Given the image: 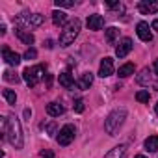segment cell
Segmentation results:
<instances>
[{
    "label": "cell",
    "instance_id": "8",
    "mask_svg": "<svg viewBox=\"0 0 158 158\" xmlns=\"http://www.w3.org/2000/svg\"><path fill=\"white\" fill-rule=\"evenodd\" d=\"M136 32H138V37H139L141 41H145V43L152 41V34H151V28H149V24H147L145 21L138 23V26H136Z\"/></svg>",
    "mask_w": 158,
    "mask_h": 158
},
{
    "label": "cell",
    "instance_id": "22",
    "mask_svg": "<svg viewBox=\"0 0 158 158\" xmlns=\"http://www.w3.org/2000/svg\"><path fill=\"white\" fill-rule=\"evenodd\" d=\"M117 35H119V30H117L115 26H112V28H108V30H106V41H108L110 45H114V43H115Z\"/></svg>",
    "mask_w": 158,
    "mask_h": 158
},
{
    "label": "cell",
    "instance_id": "4",
    "mask_svg": "<svg viewBox=\"0 0 158 158\" xmlns=\"http://www.w3.org/2000/svg\"><path fill=\"white\" fill-rule=\"evenodd\" d=\"M43 73H45V67H43V65L28 67V69L23 71V78H24V82H26L30 88H34V86H37V84L43 80Z\"/></svg>",
    "mask_w": 158,
    "mask_h": 158
},
{
    "label": "cell",
    "instance_id": "18",
    "mask_svg": "<svg viewBox=\"0 0 158 158\" xmlns=\"http://www.w3.org/2000/svg\"><path fill=\"white\" fill-rule=\"evenodd\" d=\"M17 37L23 41V43H26V45H34V41H35V37H34V34H30V32H24V30H21V28H17Z\"/></svg>",
    "mask_w": 158,
    "mask_h": 158
},
{
    "label": "cell",
    "instance_id": "20",
    "mask_svg": "<svg viewBox=\"0 0 158 158\" xmlns=\"http://www.w3.org/2000/svg\"><path fill=\"white\" fill-rule=\"evenodd\" d=\"M138 84H141V86H149L151 84V73H149V69H143L139 74H138Z\"/></svg>",
    "mask_w": 158,
    "mask_h": 158
},
{
    "label": "cell",
    "instance_id": "29",
    "mask_svg": "<svg viewBox=\"0 0 158 158\" xmlns=\"http://www.w3.org/2000/svg\"><path fill=\"white\" fill-rule=\"evenodd\" d=\"M39 154H41L43 158H54V152H52V151H48V149H43Z\"/></svg>",
    "mask_w": 158,
    "mask_h": 158
},
{
    "label": "cell",
    "instance_id": "3",
    "mask_svg": "<svg viewBox=\"0 0 158 158\" xmlns=\"http://www.w3.org/2000/svg\"><path fill=\"white\" fill-rule=\"evenodd\" d=\"M80 26H82L80 19H73V21H69V23L63 26V30H61V35H60V47H69L71 43H74L78 32H80Z\"/></svg>",
    "mask_w": 158,
    "mask_h": 158
},
{
    "label": "cell",
    "instance_id": "34",
    "mask_svg": "<svg viewBox=\"0 0 158 158\" xmlns=\"http://www.w3.org/2000/svg\"><path fill=\"white\" fill-rule=\"evenodd\" d=\"M152 69H154V74H156V76H158V60H156V61H154V67H152Z\"/></svg>",
    "mask_w": 158,
    "mask_h": 158
},
{
    "label": "cell",
    "instance_id": "5",
    "mask_svg": "<svg viewBox=\"0 0 158 158\" xmlns=\"http://www.w3.org/2000/svg\"><path fill=\"white\" fill-rule=\"evenodd\" d=\"M74 136H76V128H74L73 125H65V127L60 128V134H58L56 139H58V143H60L61 147H67V145L73 143Z\"/></svg>",
    "mask_w": 158,
    "mask_h": 158
},
{
    "label": "cell",
    "instance_id": "7",
    "mask_svg": "<svg viewBox=\"0 0 158 158\" xmlns=\"http://www.w3.org/2000/svg\"><path fill=\"white\" fill-rule=\"evenodd\" d=\"M132 39L130 37H125V39H121L119 41V45L115 47V56L117 58H125V56H128V52L132 50Z\"/></svg>",
    "mask_w": 158,
    "mask_h": 158
},
{
    "label": "cell",
    "instance_id": "32",
    "mask_svg": "<svg viewBox=\"0 0 158 158\" xmlns=\"http://www.w3.org/2000/svg\"><path fill=\"white\" fill-rule=\"evenodd\" d=\"M151 28H152L154 32H158V19H156V21H152V24H151Z\"/></svg>",
    "mask_w": 158,
    "mask_h": 158
},
{
    "label": "cell",
    "instance_id": "13",
    "mask_svg": "<svg viewBox=\"0 0 158 158\" xmlns=\"http://www.w3.org/2000/svg\"><path fill=\"white\" fill-rule=\"evenodd\" d=\"M104 26V19L101 15H89L88 17V28L89 30H101Z\"/></svg>",
    "mask_w": 158,
    "mask_h": 158
},
{
    "label": "cell",
    "instance_id": "35",
    "mask_svg": "<svg viewBox=\"0 0 158 158\" xmlns=\"http://www.w3.org/2000/svg\"><path fill=\"white\" fill-rule=\"evenodd\" d=\"M0 34H6V24H0Z\"/></svg>",
    "mask_w": 158,
    "mask_h": 158
},
{
    "label": "cell",
    "instance_id": "24",
    "mask_svg": "<svg viewBox=\"0 0 158 158\" xmlns=\"http://www.w3.org/2000/svg\"><path fill=\"white\" fill-rule=\"evenodd\" d=\"M149 99H151V93L147 89H141V91L136 93V101L138 102H149Z\"/></svg>",
    "mask_w": 158,
    "mask_h": 158
},
{
    "label": "cell",
    "instance_id": "30",
    "mask_svg": "<svg viewBox=\"0 0 158 158\" xmlns=\"http://www.w3.org/2000/svg\"><path fill=\"white\" fill-rule=\"evenodd\" d=\"M43 128H47V132L48 134H54V130H56V123H48L47 127H43Z\"/></svg>",
    "mask_w": 158,
    "mask_h": 158
},
{
    "label": "cell",
    "instance_id": "10",
    "mask_svg": "<svg viewBox=\"0 0 158 158\" xmlns=\"http://www.w3.org/2000/svg\"><path fill=\"white\" fill-rule=\"evenodd\" d=\"M2 54H4V61H6L8 65L17 67V65L21 63V56H19L17 52H11L10 47H4V48H2Z\"/></svg>",
    "mask_w": 158,
    "mask_h": 158
},
{
    "label": "cell",
    "instance_id": "25",
    "mask_svg": "<svg viewBox=\"0 0 158 158\" xmlns=\"http://www.w3.org/2000/svg\"><path fill=\"white\" fill-rule=\"evenodd\" d=\"M73 108H74L76 114H82V112H84V101H82V99H76L74 104H73Z\"/></svg>",
    "mask_w": 158,
    "mask_h": 158
},
{
    "label": "cell",
    "instance_id": "12",
    "mask_svg": "<svg viewBox=\"0 0 158 158\" xmlns=\"http://www.w3.org/2000/svg\"><path fill=\"white\" fill-rule=\"evenodd\" d=\"M138 10H139V13H143V15L156 13V11H158V2H139V4H138Z\"/></svg>",
    "mask_w": 158,
    "mask_h": 158
},
{
    "label": "cell",
    "instance_id": "19",
    "mask_svg": "<svg viewBox=\"0 0 158 158\" xmlns=\"http://www.w3.org/2000/svg\"><path fill=\"white\" fill-rule=\"evenodd\" d=\"M145 151H149V152H156L158 151V136H149L145 139Z\"/></svg>",
    "mask_w": 158,
    "mask_h": 158
},
{
    "label": "cell",
    "instance_id": "36",
    "mask_svg": "<svg viewBox=\"0 0 158 158\" xmlns=\"http://www.w3.org/2000/svg\"><path fill=\"white\" fill-rule=\"evenodd\" d=\"M134 158H147V156H143V154H138V156H134Z\"/></svg>",
    "mask_w": 158,
    "mask_h": 158
},
{
    "label": "cell",
    "instance_id": "27",
    "mask_svg": "<svg viewBox=\"0 0 158 158\" xmlns=\"http://www.w3.org/2000/svg\"><path fill=\"white\" fill-rule=\"evenodd\" d=\"M23 58H24V60H35V58H37V50H35V48H28Z\"/></svg>",
    "mask_w": 158,
    "mask_h": 158
},
{
    "label": "cell",
    "instance_id": "6",
    "mask_svg": "<svg viewBox=\"0 0 158 158\" xmlns=\"http://www.w3.org/2000/svg\"><path fill=\"white\" fill-rule=\"evenodd\" d=\"M19 23H23V24H26V26H41V24H43V15L23 11V13L19 15Z\"/></svg>",
    "mask_w": 158,
    "mask_h": 158
},
{
    "label": "cell",
    "instance_id": "26",
    "mask_svg": "<svg viewBox=\"0 0 158 158\" xmlns=\"http://www.w3.org/2000/svg\"><path fill=\"white\" fill-rule=\"evenodd\" d=\"M56 6L58 8H73L74 2H73V0H56Z\"/></svg>",
    "mask_w": 158,
    "mask_h": 158
},
{
    "label": "cell",
    "instance_id": "21",
    "mask_svg": "<svg viewBox=\"0 0 158 158\" xmlns=\"http://www.w3.org/2000/svg\"><path fill=\"white\" fill-rule=\"evenodd\" d=\"M121 78H127V76H130V74H134V63H125V65H121L119 67V73H117Z\"/></svg>",
    "mask_w": 158,
    "mask_h": 158
},
{
    "label": "cell",
    "instance_id": "2",
    "mask_svg": "<svg viewBox=\"0 0 158 158\" xmlns=\"http://www.w3.org/2000/svg\"><path fill=\"white\" fill-rule=\"evenodd\" d=\"M127 119V108H115L114 112H110V115L106 117L104 121V130L110 134V136H115V132L123 127Z\"/></svg>",
    "mask_w": 158,
    "mask_h": 158
},
{
    "label": "cell",
    "instance_id": "28",
    "mask_svg": "<svg viewBox=\"0 0 158 158\" xmlns=\"http://www.w3.org/2000/svg\"><path fill=\"white\" fill-rule=\"evenodd\" d=\"M4 80H6V82H15V84H17V82H19V76H13L11 73L6 71V73H4Z\"/></svg>",
    "mask_w": 158,
    "mask_h": 158
},
{
    "label": "cell",
    "instance_id": "23",
    "mask_svg": "<svg viewBox=\"0 0 158 158\" xmlns=\"http://www.w3.org/2000/svg\"><path fill=\"white\" fill-rule=\"evenodd\" d=\"M2 95H4V99L8 101V104H15V102H17V95H15V91H11V89H4Z\"/></svg>",
    "mask_w": 158,
    "mask_h": 158
},
{
    "label": "cell",
    "instance_id": "15",
    "mask_svg": "<svg viewBox=\"0 0 158 158\" xmlns=\"http://www.w3.org/2000/svg\"><path fill=\"white\" fill-rule=\"evenodd\" d=\"M93 84V74L91 73H84L78 80V88L80 89H89V86Z\"/></svg>",
    "mask_w": 158,
    "mask_h": 158
},
{
    "label": "cell",
    "instance_id": "17",
    "mask_svg": "<svg viewBox=\"0 0 158 158\" xmlns=\"http://www.w3.org/2000/svg\"><path fill=\"white\" fill-rule=\"evenodd\" d=\"M65 21H67V13H65V11H61V10L52 11V23H54L56 26H63Z\"/></svg>",
    "mask_w": 158,
    "mask_h": 158
},
{
    "label": "cell",
    "instance_id": "37",
    "mask_svg": "<svg viewBox=\"0 0 158 158\" xmlns=\"http://www.w3.org/2000/svg\"><path fill=\"white\" fill-rule=\"evenodd\" d=\"M154 112H156V114H158V102H156V106H154Z\"/></svg>",
    "mask_w": 158,
    "mask_h": 158
},
{
    "label": "cell",
    "instance_id": "16",
    "mask_svg": "<svg viewBox=\"0 0 158 158\" xmlns=\"http://www.w3.org/2000/svg\"><path fill=\"white\" fill-rule=\"evenodd\" d=\"M60 84H61L63 88H67V89H71V88L74 86V80H73V74H71L69 71H65V73H61V74H60Z\"/></svg>",
    "mask_w": 158,
    "mask_h": 158
},
{
    "label": "cell",
    "instance_id": "1",
    "mask_svg": "<svg viewBox=\"0 0 158 158\" xmlns=\"http://www.w3.org/2000/svg\"><path fill=\"white\" fill-rule=\"evenodd\" d=\"M6 138L8 141L15 147V149H23L24 145V138H23V130H21V123L17 117L10 115L8 117V130H6Z\"/></svg>",
    "mask_w": 158,
    "mask_h": 158
},
{
    "label": "cell",
    "instance_id": "33",
    "mask_svg": "<svg viewBox=\"0 0 158 158\" xmlns=\"http://www.w3.org/2000/svg\"><path fill=\"white\" fill-rule=\"evenodd\" d=\"M45 47H47V48H52V47H54V41H50V39L45 41Z\"/></svg>",
    "mask_w": 158,
    "mask_h": 158
},
{
    "label": "cell",
    "instance_id": "31",
    "mask_svg": "<svg viewBox=\"0 0 158 158\" xmlns=\"http://www.w3.org/2000/svg\"><path fill=\"white\" fill-rule=\"evenodd\" d=\"M24 117L30 121V117H32V110H28V108H26V110H24Z\"/></svg>",
    "mask_w": 158,
    "mask_h": 158
},
{
    "label": "cell",
    "instance_id": "11",
    "mask_svg": "<svg viewBox=\"0 0 158 158\" xmlns=\"http://www.w3.org/2000/svg\"><path fill=\"white\" fill-rule=\"evenodd\" d=\"M127 152H128L127 145H125V143H121V145H117V147L110 149V151L106 152V156H104V158H127Z\"/></svg>",
    "mask_w": 158,
    "mask_h": 158
},
{
    "label": "cell",
    "instance_id": "14",
    "mask_svg": "<svg viewBox=\"0 0 158 158\" xmlns=\"http://www.w3.org/2000/svg\"><path fill=\"white\" fill-rule=\"evenodd\" d=\"M63 112H65V108H63L60 102H50V104H47V114L52 115V117H60Z\"/></svg>",
    "mask_w": 158,
    "mask_h": 158
},
{
    "label": "cell",
    "instance_id": "9",
    "mask_svg": "<svg viewBox=\"0 0 158 158\" xmlns=\"http://www.w3.org/2000/svg\"><path fill=\"white\" fill-rule=\"evenodd\" d=\"M110 74H114V60L112 58H104L101 61V65H99V76L106 78Z\"/></svg>",
    "mask_w": 158,
    "mask_h": 158
}]
</instances>
